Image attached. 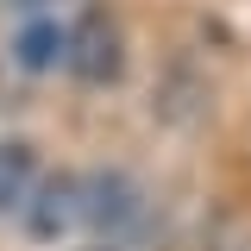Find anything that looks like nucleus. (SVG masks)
Listing matches in <instances>:
<instances>
[{
  "instance_id": "1",
  "label": "nucleus",
  "mask_w": 251,
  "mask_h": 251,
  "mask_svg": "<svg viewBox=\"0 0 251 251\" xmlns=\"http://www.w3.org/2000/svg\"><path fill=\"white\" fill-rule=\"evenodd\" d=\"M82 226L100 239H138L151 226V201L132 170H94L82 176Z\"/></svg>"
},
{
  "instance_id": "2",
  "label": "nucleus",
  "mask_w": 251,
  "mask_h": 251,
  "mask_svg": "<svg viewBox=\"0 0 251 251\" xmlns=\"http://www.w3.org/2000/svg\"><path fill=\"white\" fill-rule=\"evenodd\" d=\"M69 69H75V82H88V88L120 82V69H126V31H120V19H113L107 6H88V13L69 25Z\"/></svg>"
},
{
  "instance_id": "3",
  "label": "nucleus",
  "mask_w": 251,
  "mask_h": 251,
  "mask_svg": "<svg viewBox=\"0 0 251 251\" xmlns=\"http://www.w3.org/2000/svg\"><path fill=\"white\" fill-rule=\"evenodd\" d=\"M75 226H82V176H69V170L38 176V188L25 201V239L50 245V239L75 232Z\"/></svg>"
},
{
  "instance_id": "4",
  "label": "nucleus",
  "mask_w": 251,
  "mask_h": 251,
  "mask_svg": "<svg viewBox=\"0 0 251 251\" xmlns=\"http://www.w3.org/2000/svg\"><path fill=\"white\" fill-rule=\"evenodd\" d=\"M63 50H69V25H57L50 13H31L25 25L13 31V63H19V69H31V75H44Z\"/></svg>"
},
{
  "instance_id": "5",
  "label": "nucleus",
  "mask_w": 251,
  "mask_h": 251,
  "mask_svg": "<svg viewBox=\"0 0 251 251\" xmlns=\"http://www.w3.org/2000/svg\"><path fill=\"white\" fill-rule=\"evenodd\" d=\"M31 188H38V151L19 138H0V214L25 207Z\"/></svg>"
}]
</instances>
